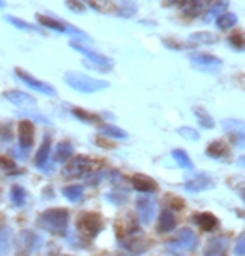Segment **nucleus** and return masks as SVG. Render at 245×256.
<instances>
[{
  "label": "nucleus",
  "mask_w": 245,
  "mask_h": 256,
  "mask_svg": "<svg viewBox=\"0 0 245 256\" xmlns=\"http://www.w3.org/2000/svg\"><path fill=\"white\" fill-rule=\"evenodd\" d=\"M37 224L42 230L49 231L52 234L64 236L69 224V212L64 208H56V210H47L37 218Z\"/></svg>",
  "instance_id": "obj_1"
},
{
  "label": "nucleus",
  "mask_w": 245,
  "mask_h": 256,
  "mask_svg": "<svg viewBox=\"0 0 245 256\" xmlns=\"http://www.w3.org/2000/svg\"><path fill=\"white\" fill-rule=\"evenodd\" d=\"M64 80H66V84H69L73 89L79 90V92H86V94L98 92V90L109 88V82H106V80L93 79V77L81 74V72H74V70L66 72Z\"/></svg>",
  "instance_id": "obj_2"
},
{
  "label": "nucleus",
  "mask_w": 245,
  "mask_h": 256,
  "mask_svg": "<svg viewBox=\"0 0 245 256\" xmlns=\"http://www.w3.org/2000/svg\"><path fill=\"white\" fill-rule=\"evenodd\" d=\"M196 244H198V238H196V234L191 230L183 228L176 233L175 238H171L170 241H168L166 250L170 251L171 254L181 256V254H186V253H190V251H193L196 248Z\"/></svg>",
  "instance_id": "obj_3"
},
{
  "label": "nucleus",
  "mask_w": 245,
  "mask_h": 256,
  "mask_svg": "<svg viewBox=\"0 0 245 256\" xmlns=\"http://www.w3.org/2000/svg\"><path fill=\"white\" fill-rule=\"evenodd\" d=\"M42 246V238L31 230H22L16 238V251L19 256H31Z\"/></svg>",
  "instance_id": "obj_4"
},
{
  "label": "nucleus",
  "mask_w": 245,
  "mask_h": 256,
  "mask_svg": "<svg viewBox=\"0 0 245 256\" xmlns=\"http://www.w3.org/2000/svg\"><path fill=\"white\" fill-rule=\"evenodd\" d=\"M78 231L81 236L84 238H96L99 234V231L103 230V223H101V218L94 212H83V214L78 218Z\"/></svg>",
  "instance_id": "obj_5"
},
{
  "label": "nucleus",
  "mask_w": 245,
  "mask_h": 256,
  "mask_svg": "<svg viewBox=\"0 0 245 256\" xmlns=\"http://www.w3.org/2000/svg\"><path fill=\"white\" fill-rule=\"evenodd\" d=\"M119 244H121V248L124 251H128L131 256H136V254L145 253L148 250V246H150V241L145 238V234H141L136 230V231H133V233L123 236L121 241H119Z\"/></svg>",
  "instance_id": "obj_6"
},
{
  "label": "nucleus",
  "mask_w": 245,
  "mask_h": 256,
  "mask_svg": "<svg viewBox=\"0 0 245 256\" xmlns=\"http://www.w3.org/2000/svg\"><path fill=\"white\" fill-rule=\"evenodd\" d=\"M94 168V161H91L89 158L79 156L74 158L62 171V176L64 178H81V176H88L89 172H93Z\"/></svg>",
  "instance_id": "obj_7"
},
{
  "label": "nucleus",
  "mask_w": 245,
  "mask_h": 256,
  "mask_svg": "<svg viewBox=\"0 0 245 256\" xmlns=\"http://www.w3.org/2000/svg\"><path fill=\"white\" fill-rule=\"evenodd\" d=\"M16 76L21 79L22 82H26V84L31 88L32 90H37V92H42L46 96H51V98H54V96L57 94L56 89L52 88L51 84H47V82H42L39 79H36L34 76L27 74V72H24L22 69H16Z\"/></svg>",
  "instance_id": "obj_8"
},
{
  "label": "nucleus",
  "mask_w": 245,
  "mask_h": 256,
  "mask_svg": "<svg viewBox=\"0 0 245 256\" xmlns=\"http://www.w3.org/2000/svg\"><path fill=\"white\" fill-rule=\"evenodd\" d=\"M136 210H138V216L141 220L143 224H150L153 218H155L156 212V201L153 200L151 196H145L139 198L136 201Z\"/></svg>",
  "instance_id": "obj_9"
},
{
  "label": "nucleus",
  "mask_w": 245,
  "mask_h": 256,
  "mask_svg": "<svg viewBox=\"0 0 245 256\" xmlns=\"http://www.w3.org/2000/svg\"><path fill=\"white\" fill-rule=\"evenodd\" d=\"M71 47H73L74 50H78L79 54H83V56L88 57V59L91 60L89 64H98V67H106V69H109V67H113V60H111V59H108L106 56L98 54V52L91 50V49H88V47H84V46L78 44V42H71Z\"/></svg>",
  "instance_id": "obj_10"
},
{
  "label": "nucleus",
  "mask_w": 245,
  "mask_h": 256,
  "mask_svg": "<svg viewBox=\"0 0 245 256\" xmlns=\"http://www.w3.org/2000/svg\"><path fill=\"white\" fill-rule=\"evenodd\" d=\"M228 248V238L227 236H217L206 243L203 256H225Z\"/></svg>",
  "instance_id": "obj_11"
},
{
  "label": "nucleus",
  "mask_w": 245,
  "mask_h": 256,
  "mask_svg": "<svg viewBox=\"0 0 245 256\" xmlns=\"http://www.w3.org/2000/svg\"><path fill=\"white\" fill-rule=\"evenodd\" d=\"M34 142V128L31 120H21L19 124V146L22 151H29Z\"/></svg>",
  "instance_id": "obj_12"
},
{
  "label": "nucleus",
  "mask_w": 245,
  "mask_h": 256,
  "mask_svg": "<svg viewBox=\"0 0 245 256\" xmlns=\"http://www.w3.org/2000/svg\"><path fill=\"white\" fill-rule=\"evenodd\" d=\"M6 99L17 108H34L36 106V99L22 90H9L6 92Z\"/></svg>",
  "instance_id": "obj_13"
},
{
  "label": "nucleus",
  "mask_w": 245,
  "mask_h": 256,
  "mask_svg": "<svg viewBox=\"0 0 245 256\" xmlns=\"http://www.w3.org/2000/svg\"><path fill=\"white\" fill-rule=\"evenodd\" d=\"M175 226H176L175 214H173L170 210H163L160 214V220H158V233H161V234L170 233V231L175 230Z\"/></svg>",
  "instance_id": "obj_14"
},
{
  "label": "nucleus",
  "mask_w": 245,
  "mask_h": 256,
  "mask_svg": "<svg viewBox=\"0 0 245 256\" xmlns=\"http://www.w3.org/2000/svg\"><path fill=\"white\" fill-rule=\"evenodd\" d=\"M191 62L196 66V67H200V69H217V67L222 66V60L217 59V57H213V56H205V54H196L191 57Z\"/></svg>",
  "instance_id": "obj_15"
},
{
  "label": "nucleus",
  "mask_w": 245,
  "mask_h": 256,
  "mask_svg": "<svg viewBox=\"0 0 245 256\" xmlns=\"http://www.w3.org/2000/svg\"><path fill=\"white\" fill-rule=\"evenodd\" d=\"M133 188L141 192H155L156 191V182L151 180V178H148L145 174H136L133 176Z\"/></svg>",
  "instance_id": "obj_16"
},
{
  "label": "nucleus",
  "mask_w": 245,
  "mask_h": 256,
  "mask_svg": "<svg viewBox=\"0 0 245 256\" xmlns=\"http://www.w3.org/2000/svg\"><path fill=\"white\" fill-rule=\"evenodd\" d=\"M195 223L203 231H213L218 226V220L212 212H200V214L195 216Z\"/></svg>",
  "instance_id": "obj_17"
},
{
  "label": "nucleus",
  "mask_w": 245,
  "mask_h": 256,
  "mask_svg": "<svg viewBox=\"0 0 245 256\" xmlns=\"http://www.w3.org/2000/svg\"><path fill=\"white\" fill-rule=\"evenodd\" d=\"M213 188V182L208 180L206 176H196L195 180L188 181L185 184V190L186 191H191V192H198V191H205V190H212Z\"/></svg>",
  "instance_id": "obj_18"
},
{
  "label": "nucleus",
  "mask_w": 245,
  "mask_h": 256,
  "mask_svg": "<svg viewBox=\"0 0 245 256\" xmlns=\"http://www.w3.org/2000/svg\"><path fill=\"white\" fill-rule=\"evenodd\" d=\"M49 151H51V138L46 136L44 142H42V146L39 149V152H37L36 156V166L39 169H46L47 168V159H49Z\"/></svg>",
  "instance_id": "obj_19"
},
{
  "label": "nucleus",
  "mask_w": 245,
  "mask_h": 256,
  "mask_svg": "<svg viewBox=\"0 0 245 256\" xmlns=\"http://www.w3.org/2000/svg\"><path fill=\"white\" fill-rule=\"evenodd\" d=\"M12 240H14V233L11 228H7V226L0 228V256H6L11 251Z\"/></svg>",
  "instance_id": "obj_20"
},
{
  "label": "nucleus",
  "mask_w": 245,
  "mask_h": 256,
  "mask_svg": "<svg viewBox=\"0 0 245 256\" xmlns=\"http://www.w3.org/2000/svg\"><path fill=\"white\" fill-rule=\"evenodd\" d=\"M206 154L213 159H223L228 156V148H227V144L222 141H213L206 148Z\"/></svg>",
  "instance_id": "obj_21"
},
{
  "label": "nucleus",
  "mask_w": 245,
  "mask_h": 256,
  "mask_svg": "<svg viewBox=\"0 0 245 256\" xmlns=\"http://www.w3.org/2000/svg\"><path fill=\"white\" fill-rule=\"evenodd\" d=\"M210 4H212V0H188V6L185 7V14L186 16L195 17L203 12Z\"/></svg>",
  "instance_id": "obj_22"
},
{
  "label": "nucleus",
  "mask_w": 245,
  "mask_h": 256,
  "mask_svg": "<svg viewBox=\"0 0 245 256\" xmlns=\"http://www.w3.org/2000/svg\"><path fill=\"white\" fill-rule=\"evenodd\" d=\"M73 156V146L69 142H59L56 148V152H54V161L56 162H66L67 159H71Z\"/></svg>",
  "instance_id": "obj_23"
},
{
  "label": "nucleus",
  "mask_w": 245,
  "mask_h": 256,
  "mask_svg": "<svg viewBox=\"0 0 245 256\" xmlns=\"http://www.w3.org/2000/svg\"><path fill=\"white\" fill-rule=\"evenodd\" d=\"M217 40L218 37L210 32H196L190 36V44H215Z\"/></svg>",
  "instance_id": "obj_24"
},
{
  "label": "nucleus",
  "mask_w": 245,
  "mask_h": 256,
  "mask_svg": "<svg viewBox=\"0 0 245 256\" xmlns=\"http://www.w3.org/2000/svg\"><path fill=\"white\" fill-rule=\"evenodd\" d=\"M26 200H27V192L24 190L22 186H14L11 190V201L14 206H24L26 204Z\"/></svg>",
  "instance_id": "obj_25"
},
{
  "label": "nucleus",
  "mask_w": 245,
  "mask_h": 256,
  "mask_svg": "<svg viewBox=\"0 0 245 256\" xmlns=\"http://www.w3.org/2000/svg\"><path fill=\"white\" fill-rule=\"evenodd\" d=\"M171 154H173V158H175V161L183 169H188V171L193 169V162H191V159L188 158V154H186L183 149H173Z\"/></svg>",
  "instance_id": "obj_26"
},
{
  "label": "nucleus",
  "mask_w": 245,
  "mask_h": 256,
  "mask_svg": "<svg viewBox=\"0 0 245 256\" xmlns=\"http://www.w3.org/2000/svg\"><path fill=\"white\" fill-rule=\"evenodd\" d=\"M62 194H64L69 201L78 202V201L83 200L84 190H83V186H67L62 190Z\"/></svg>",
  "instance_id": "obj_27"
},
{
  "label": "nucleus",
  "mask_w": 245,
  "mask_h": 256,
  "mask_svg": "<svg viewBox=\"0 0 245 256\" xmlns=\"http://www.w3.org/2000/svg\"><path fill=\"white\" fill-rule=\"evenodd\" d=\"M228 0H218L215 6H212V8H210L208 12H206V16H205V20L208 22V20H212V18H217L218 16H222L225 8L228 7Z\"/></svg>",
  "instance_id": "obj_28"
},
{
  "label": "nucleus",
  "mask_w": 245,
  "mask_h": 256,
  "mask_svg": "<svg viewBox=\"0 0 245 256\" xmlns=\"http://www.w3.org/2000/svg\"><path fill=\"white\" fill-rule=\"evenodd\" d=\"M237 24V16L235 14H222L217 17V27L225 30V28H232Z\"/></svg>",
  "instance_id": "obj_29"
},
{
  "label": "nucleus",
  "mask_w": 245,
  "mask_h": 256,
  "mask_svg": "<svg viewBox=\"0 0 245 256\" xmlns=\"http://www.w3.org/2000/svg\"><path fill=\"white\" fill-rule=\"evenodd\" d=\"M193 112H195V116H196V119H198V122H200V126H201V128L212 129L213 126H215L213 119L210 118V114H208V112H205L203 109H200V108H195V109H193Z\"/></svg>",
  "instance_id": "obj_30"
},
{
  "label": "nucleus",
  "mask_w": 245,
  "mask_h": 256,
  "mask_svg": "<svg viewBox=\"0 0 245 256\" xmlns=\"http://www.w3.org/2000/svg\"><path fill=\"white\" fill-rule=\"evenodd\" d=\"M222 126L225 128V131L233 132V134H238V138H243V124L240 122V120L228 119V120H223Z\"/></svg>",
  "instance_id": "obj_31"
},
{
  "label": "nucleus",
  "mask_w": 245,
  "mask_h": 256,
  "mask_svg": "<svg viewBox=\"0 0 245 256\" xmlns=\"http://www.w3.org/2000/svg\"><path fill=\"white\" fill-rule=\"evenodd\" d=\"M0 169H2L6 174H19V172H21V169L17 168V164L14 162L12 159L4 158V156H0Z\"/></svg>",
  "instance_id": "obj_32"
},
{
  "label": "nucleus",
  "mask_w": 245,
  "mask_h": 256,
  "mask_svg": "<svg viewBox=\"0 0 245 256\" xmlns=\"http://www.w3.org/2000/svg\"><path fill=\"white\" fill-rule=\"evenodd\" d=\"M101 132L106 134V136H113V138H118V139H124L126 138V132L119 128H114V126H109V124H104L101 126Z\"/></svg>",
  "instance_id": "obj_33"
},
{
  "label": "nucleus",
  "mask_w": 245,
  "mask_h": 256,
  "mask_svg": "<svg viewBox=\"0 0 245 256\" xmlns=\"http://www.w3.org/2000/svg\"><path fill=\"white\" fill-rule=\"evenodd\" d=\"M6 20H7V22H11L14 27L22 28V30H39V28H37L36 26H31V24L24 22L22 18H17V17H12V16H7V17H6Z\"/></svg>",
  "instance_id": "obj_34"
},
{
  "label": "nucleus",
  "mask_w": 245,
  "mask_h": 256,
  "mask_svg": "<svg viewBox=\"0 0 245 256\" xmlns=\"http://www.w3.org/2000/svg\"><path fill=\"white\" fill-rule=\"evenodd\" d=\"M84 2L99 12H108L111 8V0H84Z\"/></svg>",
  "instance_id": "obj_35"
},
{
  "label": "nucleus",
  "mask_w": 245,
  "mask_h": 256,
  "mask_svg": "<svg viewBox=\"0 0 245 256\" xmlns=\"http://www.w3.org/2000/svg\"><path fill=\"white\" fill-rule=\"evenodd\" d=\"M73 114H74L79 120H84V122H99V118H98V116L89 114V112H86V110L73 109Z\"/></svg>",
  "instance_id": "obj_36"
},
{
  "label": "nucleus",
  "mask_w": 245,
  "mask_h": 256,
  "mask_svg": "<svg viewBox=\"0 0 245 256\" xmlns=\"http://www.w3.org/2000/svg\"><path fill=\"white\" fill-rule=\"evenodd\" d=\"M178 134L180 136H183L185 139H188V141H198V138H200L198 132H196L193 128H186V126L178 129Z\"/></svg>",
  "instance_id": "obj_37"
},
{
  "label": "nucleus",
  "mask_w": 245,
  "mask_h": 256,
  "mask_svg": "<svg viewBox=\"0 0 245 256\" xmlns=\"http://www.w3.org/2000/svg\"><path fill=\"white\" fill-rule=\"evenodd\" d=\"M228 42L232 44L237 50H242L243 49V37L242 34H233V36H230Z\"/></svg>",
  "instance_id": "obj_38"
},
{
  "label": "nucleus",
  "mask_w": 245,
  "mask_h": 256,
  "mask_svg": "<svg viewBox=\"0 0 245 256\" xmlns=\"http://www.w3.org/2000/svg\"><path fill=\"white\" fill-rule=\"evenodd\" d=\"M0 139L2 141H11L12 139V131H11V126H0Z\"/></svg>",
  "instance_id": "obj_39"
},
{
  "label": "nucleus",
  "mask_w": 245,
  "mask_h": 256,
  "mask_svg": "<svg viewBox=\"0 0 245 256\" xmlns=\"http://www.w3.org/2000/svg\"><path fill=\"white\" fill-rule=\"evenodd\" d=\"M243 253H245V236L240 234L237 244H235V254H237V256H243Z\"/></svg>",
  "instance_id": "obj_40"
},
{
  "label": "nucleus",
  "mask_w": 245,
  "mask_h": 256,
  "mask_svg": "<svg viewBox=\"0 0 245 256\" xmlns=\"http://www.w3.org/2000/svg\"><path fill=\"white\" fill-rule=\"evenodd\" d=\"M66 6L69 7L71 10H74V12H83V10H84L83 4H79L78 0H67V2H66Z\"/></svg>",
  "instance_id": "obj_41"
},
{
  "label": "nucleus",
  "mask_w": 245,
  "mask_h": 256,
  "mask_svg": "<svg viewBox=\"0 0 245 256\" xmlns=\"http://www.w3.org/2000/svg\"><path fill=\"white\" fill-rule=\"evenodd\" d=\"M101 180H103V171H101L99 174H98V172H94L93 176H91V172H89V174H88V182H89L91 186H96V184H99V182H101Z\"/></svg>",
  "instance_id": "obj_42"
},
{
  "label": "nucleus",
  "mask_w": 245,
  "mask_h": 256,
  "mask_svg": "<svg viewBox=\"0 0 245 256\" xmlns=\"http://www.w3.org/2000/svg\"><path fill=\"white\" fill-rule=\"evenodd\" d=\"M171 4H176V6H183L185 4V0H170Z\"/></svg>",
  "instance_id": "obj_43"
},
{
  "label": "nucleus",
  "mask_w": 245,
  "mask_h": 256,
  "mask_svg": "<svg viewBox=\"0 0 245 256\" xmlns=\"http://www.w3.org/2000/svg\"><path fill=\"white\" fill-rule=\"evenodd\" d=\"M6 7V0H0V8H4Z\"/></svg>",
  "instance_id": "obj_44"
}]
</instances>
